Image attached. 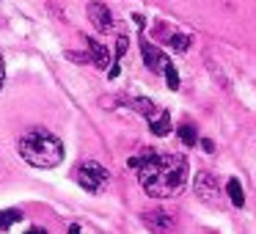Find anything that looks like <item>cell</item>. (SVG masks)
<instances>
[{
    "mask_svg": "<svg viewBox=\"0 0 256 234\" xmlns=\"http://www.w3.org/2000/svg\"><path fill=\"white\" fill-rule=\"evenodd\" d=\"M138 182L152 198H176L188 184V160L182 154H154L152 152L138 166Z\"/></svg>",
    "mask_w": 256,
    "mask_h": 234,
    "instance_id": "1",
    "label": "cell"
},
{
    "mask_svg": "<svg viewBox=\"0 0 256 234\" xmlns=\"http://www.w3.org/2000/svg\"><path fill=\"white\" fill-rule=\"evenodd\" d=\"M17 152L34 168H56L64 162V144L52 132L36 127L17 140Z\"/></svg>",
    "mask_w": 256,
    "mask_h": 234,
    "instance_id": "2",
    "label": "cell"
},
{
    "mask_svg": "<svg viewBox=\"0 0 256 234\" xmlns=\"http://www.w3.org/2000/svg\"><path fill=\"white\" fill-rule=\"evenodd\" d=\"M74 182L80 184L83 190H88V193H102V190L110 184V171H108L105 166H100L96 160H83L74 166L72 171Z\"/></svg>",
    "mask_w": 256,
    "mask_h": 234,
    "instance_id": "3",
    "label": "cell"
},
{
    "mask_svg": "<svg viewBox=\"0 0 256 234\" xmlns=\"http://www.w3.org/2000/svg\"><path fill=\"white\" fill-rule=\"evenodd\" d=\"M193 193L198 201H204V204L210 206H218L223 198V190H220V179L215 176V174L210 171H198L193 179Z\"/></svg>",
    "mask_w": 256,
    "mask_h": 234,
    "instance_id": "4",
    "label": "cell"
},
{
    "mask_svg": "<svg viewBox=\"0 0 256 234\" xmlns=\"http://www.w3.org/2000/svg\"><path fill=\"white\" fill-rule=\"evenodd\" d=\"M140 220L149 228L152 234H174L176 232V215L162 206H149V210L140 212Z\"/></svg>",
    "mask_w": 256,
    "mask_h": 234,
    "instance_id": "5",
    "label": "cell"
},
{
    "mask_svg": "<svg viewBox=\"0 0 256 234\" xmlns=\"http://www.w3.org/2000/svg\"><path fill=\"white\" fill-rule=\"evenodd\" d=\"M154 36H157L160 42H166V44L171 47V50H176V52H188L190 44H193V36L179 34V30H168L162 22L154 25Z\"/></svg>",
    "mask_w": 256,
    "mask_h": 234,
    "instance_id": "6",
    "label": "cell"
},
{
    "mask_svg": "<svg viewBox=\"0 0 256 234\" xmlns=\"http://www.w3.org/2000/svg\"><path fill=\"white\" fill-rule=\"evenodd\" d=\"M140 56H144L146 69H149V72H154V74L162 72V66H166V61H168V58L162 56L160 47H154L149 39H146V36H140Z\"/></svg>",
    "mask_w": 256,
    "mask_h": 234,
    "instance_id": "7",
    "label": "cell"
},
{
    "mask_svg": "<svg viewBox=\"0 0 256 234\" xmlns=\"http://www.w3.org/2000/svg\"><path fill=\"white\" fill-rule=\"evenodd\" d=\"M86 14H88L91 25H94L100 34H108V30H113V14H110V8H108L105 3H88Z\"/></svg>",
    "mask_w": 256,
    "mask_h": 234,
    "instance_id": "8",
    "label": "cell"
},
{
    "mask_svg": "<svg viewBox=\"0 0 256 234\" xmlns=\"http://www.w3.org/2000/svg\"><path fill=\"white\" fill-rule=\"evenodd\" d=\"M86 44H88V56H91V64H94L96 69H108L110 66V52H108V47H102L96 39H86Z\"/></svg>",
    "mask_w": 256,
    "mask_h": 234,
    "instance_id": "9",
    "label": "cell"
},
{
    "mask_svg": "<svg viewBox=\"0 0 256 234\" xmlns=\"http://www.w3.org/2000/svg\"><path fill=\"white\" fill-rule=\"evenodd\" d=\"M149 130H152V135H157V138L168 135V132H171V113H168V110H160V113H157V116L149 122Z\"/></svg>",
    "mask_w": 256,
    "mask_h": 234,
    "instance_id": "10",
    "label": "cell"
},
{
    "mask_svg": "<svg viewBox=\"0 0 256 234\" xmlns=\"http://www.w3.org/2000/svg\"><path fill=\"white\" fill-rule=\"evenodd\" d=\"M124 105H127V108H132V110H138L140 116H146L149 122L157 116V113H160V110H157V105H154V102H152V100H144V96H138V100H127Z\"/></svg>",
    "mask_w": 256,
    "mask_h": 234,
    "instance_id": "11",
    "label": "cell"
},
{
    "mask_svg": "<svg viewBox=\"0 0 256 234\" xmlns=\"http://www.w3.org/2000/svg\"><path fill=\"white\" fill-rule=\"evenodd\" d=\"M226 193H228V198H232V204L237 206V210H242V206H245V193H242L240 179H228V182H226Z\"/></svg>",
    "mask_w": 256,
    "mask_h": 234,
    "instance_id": "12",
    "label": "cell"
},
{
    "mask_svg": "<svg viewBox=\"0 0 256 234\" xmlns=\"http://www.w3.org/2000/svg\"><path fill=\"white\" fill-rule=\"evenodd\" d=\"M179 140H182L184 146H196L198 144V132H196V124H179Z\"/></svg>",
    "mask_w": 256,
    "mask_h": 234,
    "instance_id": "13",
    "label": "cell"
},
{
    "mask_svg": "<svg viewBox=\"0 0 256 234\" xmlns=\"http://www.w3.org/2000/svg\"><path fill=\"white\" fill-rule=\"evenodd\" d=\"M20 218H22V215H20L17 210H0V234L8 232L14 223H20Z\"/></svg>",
    "mask_w": 256,
    "mask_h": 234,
    "instance_id": "14",
    "label": "cell"
},
{
    "mask_svg": "<svg viewBox=\"0 0 256 234\" xmlns=\"http://www.w3.org/2000/svg\"><path fill=\"white\" fill-rule=\"evenodd\" d=\"M162 74H166V83L171 91L179 88V74H176V66H174L171 61H166V66H162Z\"/></svg>",
    "mask_w": 256,
    "mask_h": 234,
    "instance_id": "15",
    "label": "cell"
},
{
    "mask_svg": "<svg viewBox=\"0 0 256 234\" xmlns=\"http://www.w3.org/2000/svg\"><path fill=\"white\" fill-rule=\"evenodd\" d=\"M127 47H130V39L122 34V36L116 39V52H113V61H122V58H124V52H127Z\"/></svg>",
    "mask_w": 256,
    "mask_h": 234,
    "instance_id": "16",
    "label": "cell"
},
{
    "mask_svg": "<svg viewBox=\"0 0 256 234\" xmlns=\"http://www.w3.org/2000/svg\"><path fill=\"white\" fill-rule=\"evenodd\" d=\"M66 58H69V61H74V64H88L91 61L88 52H66Z\"/></svg>",
    "mask_w": 256,
    "mask_h": 234,
    "instance_id": "17",
    "label": "cell"
},
{
    "mask_svg": "<svg viewBox=\"0 0 256 234\" xmlns=\"http://www.w3.org/2000/svg\"><path fill=\"white\" fill-rule=\"evenodd\" d=\"M198 144H201V149H204L206 154H212V152H215V144H212L210 138H198Z\"/></svg>",
    "mask_w": 256,
    "mask_h": 234,
    "instance_id": "18",
    "label": "cell"
},
{
    "mask_svg": "<svg viewBox=\"0 0 256 234\" xmlns=\"http://www.w3.org/2000/svg\"><path fill=\"white\" fill-rule=\"evenodd\" d=\"M118 72H122V66H118V61H113V66H108V78H118Z\"/></svg>",
    "mask_w": 256,
    "mask_h": 234,
    "instance_id": "19",
    "label": "cell"
},
{
    "mask_svg": "<svg viewBox=\"0 0 256 234\" xmlns=\"http://www.w3.org/2000/svg\"><path fill=\"white\" fill-rule=\"evenodd\" d=\"M3 80H6V64H3V56H0V88H3Z\"/></svg>",
    "mask_w": 256,
    "mask_h": 234,
    "instance_id": "20",
    "label": "cell"
},
{
    "mask_svg": "<svg viewBox=\"0 0 256 234\" xmlns=\"http://www.w3.org/2000/svg\"><path fill=\"white\" fill-rule=\"evenodd\" d=\"M25 234H50V232H47V228H42V226H30Z\"/></svg>",
    "mask_w": 256,
    "mask_h": 234,
    "instance_id": "21",
    "label": "cell"
},
{
    "mask_svg": "<svg viewBox=\"0 0 256 234\" xmlns=\"http://www.w3.org/2000/svg\"><path fill=\"white\" fill-rule=\"evenodd\" d=\"M132 22H135V25H138V28H144V25H146V20H144V17H140V14H132Z\"/></svg>",
    "mask_w": 256,
    "mask_h": 234,
    "instance_id": "22",
    "label": "cell"
},
{
    "mask_svg": "<svg viewBox=\"0 0 256 234\" xmlns=\"http://www.w3.org/2000/svg\"><path fill=\"white\" fill-rule=\"evenodd\" d=\"M69 234H80V226H78V223H72V226H69Z\"/></svg>",
    "mask_w": 256,
    "mask_h": 234,
    "instance_id": "23",
    "label": "cell"
}]
</instances>
